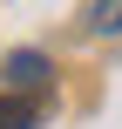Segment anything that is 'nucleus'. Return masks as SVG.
<instances>
[{
  "label": "nucleus",
  "instance_id": "1",
  "mask_svg": "<svg viewBox=\"0 0 122 129\" xmlns=\"http://www.w3.org/2000/svg\"><path fill=\"white\" fill-rule=\"evenodd\" d=\"M88 27L95 34H122V0H88Z\"/></svg>",
  "mask_w": 122,
  "mask_h": 129
},
{
  "label": "nucleus",
  "instance_id": "2",
  "mask_svg": "<svg viewBox=\"0 0 122 129\" xmlns=\"http://www.w3.org/2000/svg\"><path fill=\"white\" fill-rule=\"evenodd\" d=\"M7 75H14L20 88H34V82L48 75V61H41V54H14V61H7Z\"/></svg>",
  "mask_w": 122,
  "mask_h": 129
},
{
  "label": "nucleus",
  "instance_id": "3",
  "mask_svg": "<svg viewBox=\"0 0 122 129\" xmlns=\"http://www.w3.org/2000/svg\"><path fill=\"white\" fill-rule=\"evenodd\" d=\"M34 116H41L34 102H7V109H0V129H27V122H34Z\"/></svg>",
  "mask_w": 122,
  "mask_h": 129
}]
</instances>
